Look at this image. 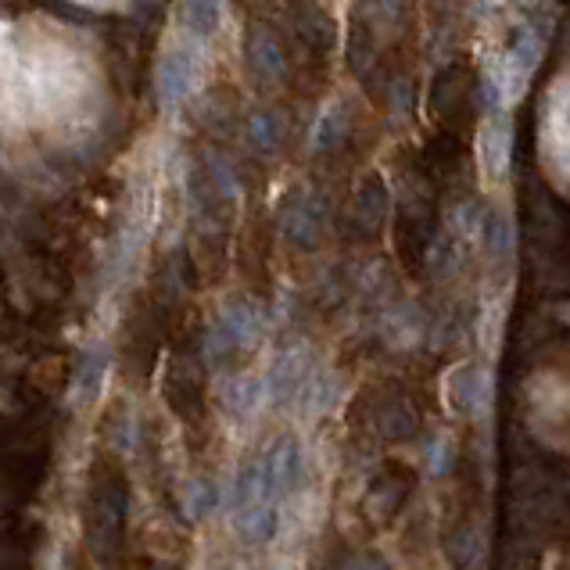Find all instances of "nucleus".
<instances>
[{"instance_id":"f257e3e1","label":"nucleus","mask_w":570,"mask_h":570,"mask_svg":"<svg viewBox=\"0 0 570 570\" xmlns=\"http://www.w3.org/2000/svg\"><path fill=\"white\" fill-rule=\"evenodd\" d=\"M542 48L546 40L535 33V25L524 22L514 29V40L485 65V94L495 104L491 112H506L509 104H517L524 97L531 72L542 62Z\"/></svg>"},{"instance_id":"f03ea898","label":"nucleus","mask_w":570,"mask_h":570,"mask_svg":"<svg viewBox=\"0 0 570 570\" xmlns=\"http://www.w3.org/2000/svg\"><path fill=\"white\" fill-rule=\"evenodd\" d=\"M208 54L198 40H173L169 48L158 54L155 65V94L162 108H179L205 86Z\"/></svg>"},{"instance_id":"7ed1b4c3","label":"nucleus","mask_w":570,"mask_h":570,"mask_svg":"<svg viewBox=\"0 0 570 570\" xmlns=\"http://www.w3.org/2000/svg\"><path fill=\"white\" fill-rule=\"evenodd\" d=\"M312 370L317 366H312V352L305 344H288V349H280L273 359H269V366L262 373L266 402H273V406H288V402H294Z\"/></svg>"},{"instance_id":"20e7f679","label":"nucleus","mask_w":570,"mask_h":570,"mask_svg":"<svg viewBox=\"0 0 570 570\" xmlns=\"http://www.w3.org/2000/svg\"><path fill=\"white\" fill-rule=\"evenodd\" d=\"M262 463V477H266V491H269V502H283L288 495L298 488L302 481V442L294 434H280V438L269 442V448L259 456Z\"/></svg>"},{"instance_id":"39448f33","label":"nucleus","mask_w":570,"mask_h":570,"mask_svg":"<svg viewBox=\"0 0 570 570\" xmlns=\"http://www.w3.org/2000/svg\"><path fill=\"white\" fill-rule=\"evenodd\" d=\"M126 520V488H118V481H104L94 499H90V549L108 557L118 546Z\"/></svg>"},{"instance_id":"423d86ee","label":"nucleus","mask_w":570,"mask_h":570,"mask_svg":"<svg viewBox=\"0 0 570 570\" xmlns=\"http://www.w3.org/2000/svg\"><path fill=\"white\" fill-rule=\"evenodd\" d=\"M477 162L488 179H502L514 155V118L506 112H488L477 126Z\"/></svg>"},{"instance_id":"0eeeda50","label":"nucleus","mask_w":570,"mask_h":570,"mask_svg":"<svg viewBox=\"0 0 570 570\" xmlns=\"http://www.w3.org/2000/svg\"><path fill=\"white\" fill-rule=\"evenodd\" d=\"M219 330L230 338L234 352H255L259 341L266 338V312L251 298H230L216 317Z\"/></svg>"},{"instance_id":"6e6552de","label":"nucleus","mask_w":570,"mask_h":570,"mask_svg":"<svg viewBox=\"0 0 570 570\" xmlns=\"http://www.w3.org/2000/svg\"><path fill=\"white\" fill-rule=\"evenodd\" d=\"M216 395H219L222 413L234 416V419H251V416H259V410L266 406L262 377H259V373H245V370L227 373V377L219 381Z\"/></svg>"},{"instance_id":"1a4fd4ad","label":"nucleus","mask_w":570,"mask_h":570,"mask_svg":"<svg viewBox=\"0 0 570 570\" xmlns=\"http://www.w3.org/2000/svg\"><path fill=\"white\" fill-rule=\"evenodd\" d=\"M280 227H283V234H288L294 245L312 248L323 237L327 208H323V201L317 198V194H298V198H291L288 208H283Z\"/></svg>"},{"instance_id":"9d476101","label":"nucleus","mask_w":570,"mask_h":570,"mask_svg":"<svg viewBox=\"0 0 570 570\" xmlns=\"http://www.w3.org/2000/svg\"><path fill=\"white\" fill-rule=\"evenodd\" d=\"M248 69L259 76L262 83H280L288 76V54H283L280 40L269 33L266 25H255L248 33Z\"/></svg>"},{"instance_id":"9b49d317","label":"nucleus","mask_w":570,"mask_h":570,"mask_svg":"<svg viewBox=\"0 0 570 570\" xmlns=\"http://www.w3.org/2000/svg\"><path fill=\"white\" fill-rule=\"evenodd\" d=\"M234 531L245 546H266L280 531V506L255 502L245 509H234Z\"/></svg>"},{"instance_id":"f8f14e48","label":"nucleus","mask_w":570,"mask_h":570,"mask_svg":"<svg viewBox=\"0 0 570 570\" xmlns=\"http://www.w3.org/2000/svg\"><path fill=\"white\" fill-rule=\"evenodd\" d=\"M338 392H341L338 373L317 366V370L309 373V381L302 384V392H298L294 406H298V413H302V416H323L338 402Z\"/></svg>"},{"instance_id":"ddd939ff","label":"nucleus","mask_w":570,"mask_h":570,"mask_svg":"<svg viewBox=\"0 0 570 570\" xmlns=\"http://www.w3.org/2000/svg\"><path fill=\"white\" fill-rule=\"evenodd\" d=\"M245 137H248V144L259 155L280 152V144H283V118H280V112H273V108L251 112L248 123H245Z\"/></svg>"},{"instance_id":"4468645a","label":"nucleus","mask_w":570,"mask_h":570,"mask_svg":"<svg viewBox=\"0 0 570 570\" xmlns=\"http://www.w3.org/2000/svg\"><path fill=\"white\" fill-rule=\"evenodd\" d=\"M344 137H349V112H344L341 101H330L327 108L317 115V123H312V152H330V147H338Z\"/></svg>"},{"instance_id":"2eb2a0df","label":"nucleus","mask_w":570,"mask_h":570,"mask_svg":"<svg viewBox=\"0 0 570 570\" xmlns=\"http://www.w3.org/2000/svg\"><path fill=\"white\" fill-rule=\"evenodd\" d=\"M179 22H184L187 40L208 43L222 25V4H208V0H194V4L179 8Z\"/></svg>"},{"instance_id":"dca6fc26","label":"nucleus","mask_w":570,"mask_h":570,"mask_svg":"<svg viewBox=\"0 0 570 570\" xmlns=\"http://www.w3.org/2000/svg\"><path fill=\"white\" fill-rule=\"evenodd\" d=\"M424 338V323L413 309H395L392 317H387V344H395V349H413Z\"/></svg>"},{"instance_id":"f3484780","label":"nucleus","mask_w":570,"mask_h":570,"mask_svg":"<svg viewBox=\"0 0 570 570\" xmlns=\"http://www.w3.org/2000/svg\"><path fill=\"white\" fill-rule=\"evenodd\" d=\"M101 377H104V349H94L83 359V366L76 373V384H72V398H76V406H83V402L97 395Z\"/></svg>"},{"instance_id":"a211bd4d","label":"nucleus","mask_w":570,"mask_h":570,"mask_svg":"<svg viewBox=\"0 0 570 570\" xmlns=\"http://www.w3.org/2000/svg\"><path fill=\"white\" fill-rule=\"evenodd\" d=\"M205 165H208V179H213L222 198H227V201L241 198V179H237V169H234L227 158H222L219 152H208Z\"/></svg>"},{"instance_id":"6ab92c4d","label":"nucleus","mask_w":570,"mask_h":570,"mask_svg":"<svg viewBox=\"0 0 570 570\" xmlns=\"http://www.w3.org/2000/svg\"><path fill=\"white\" fill-rule=\"evenodd\" d=\"M514 222H509L506 216H488V234H485V251L491 255V259H506L509 251H514Z\"/></svg>"},{"instance_id":"aec40b11","label":"nucleus","mask_w":570,"mask_h":570,"mask_svg":"<svg viewBox=\"0 0 570 570\" xmlns=\"http://www.w3.org/2000/svg\"><path fill=\"white\" fill-rule=\"evenodd\" d=\"M213 506H216V488H213V481H205V477H194V481L184 488V514L190 520H198Z\"/></svg>"},{"instance_id":"412c9836","label":"nucleus","mask_w":570,"mask_h":570,"mask_svg":"<svg viewBox=\"0 0 570 570\" xmlns=\"http://www.w3.org/2000/svg\"><path fill=\"white\" fill-rule=\"evenodd\" d=\"M424 456H427V470L431 474H448V467H453V438L448 434H434V438H427L424 445Z\"/></svg>"},{"instance_id":"4be33fe9","label":"nucleus","mask_w":570,"mask_h":570,"mask_svg":"<svg viewBox=\"0 0 570 570\" xmlns=\"http://www.w3.org/2000/svg\"><path fill=\"white\" fill-rule=\"evenodd\" d=\"M344 570H377V563H370V560H352Z\"/></svg>"},{"instance_id":"5701e85b","label":"nucleus","mask_w":570,"mask_h":570,"mask_svg":"<svg viewBox=\"0 0 570 570\" xmlns=\"http://www.w3.org/2000/svg\"><path fill=\"white\" fill-rule=\"evenodd\" d=\"M144 570H176V567H169V563H147Z\"/></svg>"}]
</instances>
